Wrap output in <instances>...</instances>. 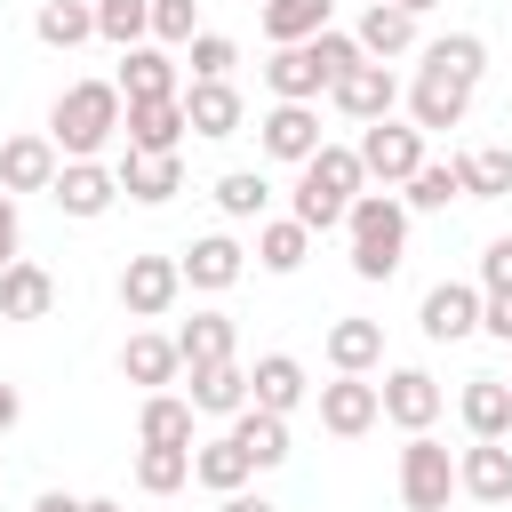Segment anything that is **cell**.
Returning a JSON list of instances; mask_svg holds the SVG:
<instances>
[{"mask_svg":"<svg viewBox=\"0 0 512 512\" xmlns=\"http://www.w3.org/2000/svg\"><path fill=\"white\" fill-rule=\"evenodd\" d=\"M360 168H368V184H384V192H400L416 168H424V128L416 120H376V128H360Z\"/></svg>","mask_w":512,"mask_h":512,"instance_id":"obj_5","label":"cell"},{"mask_svg":"<svg viewBox=\"0 0 512 512\" xmlns=\"http://www.w3.org/2000/svg\"><path fill=\"white\" fill-rule=\"evenodd\" d=\"M184 56H192V80H232V64H240V40H232V32H200Z\"/></svg>","mask_w":512,"mask_h":512,"instance_id":"obj_42","label":"cell"},{"mask_svg":"<svg viewBox=\"0 0 512 512\" xmlns=\"http://www.w3.org/2000/svg\"><path fill=\"white\" fill-rule=\"evenodd\" d=\"M120 376H128V384H144V392H168V384L184 376V352H176V336H160V328H136V336L120 344Z\"/></svg>","mask_w":512,"mask_h":512,"instance_id":"obj_20","label":"cell"},{"mask_svg":"<svg viewBox=\"0 0 512 512\" xmlns=\"http://www.w3.org/2000/svg\"><path fill=\"white\" fill-rule=\"evenodd\" d=\"M16 424H24V392L0 376V432H16Z\"/></svg>","mask_w":512,"mask_h":512,"instance_id":"obj_46","label":"cell"},{"mask_svg":"<svg viewBox=\"0 0 512 512\" xmlns=\"http://www.w3.org/2000/svg\"><path fill=\"white\" fill-rule=\"evenodd\" d=\"M32 32H40V48H80V40H96V0H40Z\"/></svg>","mask_w":512,"mask_h":512,"instance_id":"obj_36","label":"cell"},{"mask_svg":"<svg viewBox=\"0 0 512 512\" xmlns=\"http://www.w3.org/2000/svg\"><path fill=\"white\" fill-rule=\"evenodd\" d=\"M456 488H464L472 504H512V448H504V440H472V448L456 456Z\"/></svg>","mask_w":512,"mask_h":512,"instance_id":"obj_21","label":"cell"},{"mask_svg":"<svg viewBox=\"0 0 512 512\" xmlns=\"http://www.w3.org/2000/svg\"><path fill=\"white\" fill-rule=\"evenodd\" d=\"M464 112H472V88H464L456 72L416 64V80H408V120L432 136V128H464Z\"/></svg>","mask_w":512,"mask_h":512,"instance_id":"obj_11","label":"cell"},{"mask_svg":"<svg viewBox=\"0 0 512 512\" xmlns=\"http://www.w3.org/2000/svg\"><path fill=\"white\" fill-rule=\"evenodd\" d=\"M32 512H80V496H64V488H40V496H32Z\"/></svg>","mask_w":512,"mask_h":512,"instance_id":"obj_48","label":"cell"},{"mask_svg":"<svg viewBox=\"0 0 512 512\" xmlns=\"http://www.w3.org/2000/svg\"><path fill=\"white\" fill-rule=\"evenodd\" d=\"M344 232H352V280H392L400 272V256H408V208H400V192H360L352 216H344Z\"/></svg>","mask_w":512,"mask_h":512,"instance_id":"obj_3","label":"cell"},{"mask_svg":"<svg viewBox=\"0 0 512 512\" xmlns=\"http://www.w3.org/2000/svg\"><path fill=\"white\" fill-rule=\"evenodd\" d=\"M184 96H160V104H128V120H120V136H128V152H176L184 144Z\"/></svg>","mask_w":512,"mask_h":512,"instance_id":"obj_25","label":"cell"},{"mask_svg":"<svg viewBox=\"0 0 512 512\" xmlns=\"http://www.w3.org/2000/svg\"><path fill=\"white\" fill-rule=\"evenodd\" d=\"M48 312H56V272L32 264V256H16L0 272V320H48Z\"/></svg>","mask_w":512,"mask_h":512,"instance_id":"obj_23","label":"cell"},{"mask_svg":"<svg viewBox=\"0 0 512 512\" xmlns=\"http://www.w3.org/2000/svg\"><path fill=\"white\" fill-rule=\"evenodd\" d=\"M480 288H512V232L480 248Z\"/></svg>","mask_w":512,"mask_h":512,"instance_id":"obj_44","label":"cell"},{"mask_svg":"<svg viewBox=\"0 0 512 512\" xmlns=\"http://www.w3.org/2000/svg\"><path fill=\"white\" fill-rule=\"evenodd\" d=\"M192 480V448H136V488L144 496H176Z\"/></svg>","mask_w":512,"mask_h":512,"instance_id":"obj_40","label":"cell"},{"mask_svg":"<svg viewBox=\"0 0 512 512\" xmlns=\"http://www.w3.org/2000/svg\"><path fill=\"white\" fill-rule=\"evenodd\" d=\"M384 424H400V432H432V416H440V376L432 368H384Z\"/></svg>","mask_w":512,"mask_h":512,"instance_id":"obj_14","label":"cell"},{"mask_svg":"<svg viewBox=\"0 0 512 512\" xmlns=\"http://www.w3.org/2000/svg\"><path fill=\"white\" fill-rule=\"evenodd\" d=\"M416 328H424L432 344H464V336H480V288H472V280H432L424 304H416Z\"/></svg>","mask_w":512,"mask_h":512,"instance_id":"obj_9","label":"cell"},{"mask_svg":"<svg viewBox=\"0 0 512 512\" xmlns=\"http://www.w3.org/2000/svg\"><path fill=\"white\" fill-rule=\"evenodd\" d=\"M456 200H464V152L424 160V168L400 184V208H424V216H440V208H456Z\"/></svg>","mask_w":512,"mask_h":512,"instance_id":"obj_31","label":"cell"},{"mask_svg":"<svg viewBox=\"0 0 512 512\" xmlns=\"http://www.w3.org/2000/svg\"><path fill=\"white\" fill-rule=\"evenodd\" d=\"M392 8H408V16H424V8H440V0H392Z\"/></svg>","mask_w":512,"mask_h":512,"instance_id":"obj_50","label":"cell"},{"mask_svg":"<svg viewBox=\"0 0 512 512\" xmlns=\"http://www.w3.org/2000/svg\"><path fill=\"white\" fill-rule=\"evenodd\" d=\"M192 400L184 392H144V408H136V448H192Z\"/></svg>","mask_w":512,"mask_h":512,"instance_id":"obj_28","label":"cell"},{"mask_svg":"<svg viewBox=\"0 0 512 512\" xmlns=\"http://www.w3.org/2000/svg\"><path fill=\"white\" fill-rule=\"evenodd\" d=\"M216 512H280V504L256 496V488H240V496H216Z\"/></svg>","mask_w":512,"mask_h":512,"instance_id":"obj_47","label":"cell"},{"mask_svg":"<svg viewBox=\"0 0 512 512\" xmlns=\"http://www.w3.org/2000/svg\"><path fill=\"white\" fill-rule=\"evenodd\" d=\"M248 8H264V0H248Z\"/></svg>","mask_w":512,"mask_h":512,"instance_id":"obj_51","label":"cell"},{"mask_svg":"<svg viewBox=\"0 0 512 512\" xmlns=\"http://www.w3.org/2000/svg\"><path fill=\"white\" fill-rule=\"evenodd\" d=\"M192 480H200L208 496H240V488L256 480V464L240 456L232 432H216V440H192Z\"/></svg>","mask_w":512,"mask_h":512,"instance_id":"obj_29","label":"cell"},{"mask_svg":"<svg viewBox=\"0 0 512 512\" xmlns=\"http://www.w3.org/2000/svg\"><path fill=\"white\" fill-rule=\"evenodd\" d=\"M480 336L512 344V288H480Z\"/></svg>","mask_w":512,"mask_h":512,"instance_id":"obj_43","label":"cell"},{"mask_svg":"<svg viewBox=\"0 0 512 512\" xmlns=\"http://www.w3.org/2000/svg\"><path fill=\"white\" fill-rule=\"evenodd\" d=\"M424 64H432V72H456L464 88H480V72H488V40H480V32H440V40H424Z\"/></svg>","mask_w":512,"mask_h":512,"instance_id":"obj_37","label":"cell"},{"mask_svg":"<svg viewBox=\"0 0 512 512\" xmlns=\"http://www.w3.org/2000/svg\"><path fill=\"white\" fill-rule=\"evenodd\" d=\"M176 352H184V368H208V360H232V352H240V328H232L224 312H192V320L176 328Z\"/></svg>","mask_w":512,"mask_h":512,"instance_id":"obj_34","label":"cell"},{"mask_svg":"<svg viewBox=\"0 0 512 512\" xmlns=\"http://www.w3.org/2000/svg\"><path fill=\"white\" fill-rule=\"evenodd\" d=\"M304 400H312V384H304V360H296V352H264V360L248 368V408L296 416Z\"/></svg>","mask_w":512,"mask_h":512,"instance_id":"obj_19","label":"cell"},{"mask_svg":"<svg viewBox=\"0 0 512 512\" xmlns=\"http://www.w3.org/2000/svg\"><path fill=\"white\" fill-rule=\"evenodd\" d=\"M376 360H384V320H360V312L328 320V368L336 376H368Z\"/></svg>","mask_w":512,"mask_h":512,"instance_id":"obj_26","label":"cell"},{"mask_svg":"<svg viewBox=\"0 0 512 512\" xmlns=\"http://www.w3.org/2000/svg\"><path fill=\"white\" fill-rule=\"evenodd\" d=\"M112 88H120L128 104H160V96H184V80H176V56H168L160 40H144V48H120V72H112Z\"/></svg>","mask_w":512,"mask_h":512,"instance_id":"obj_15","label":"cell"},{"mask_svg":"<svg viewBox=\"0 0 512 512\" xmlns=\"http://www.w3.org/2000/svg\"><path fill=\"white\" fill-rule=\"evenodd\" d=\"M120 192L136 200V208H168L176 192H184V160L176 152H120Z\"/></svg>","mask_w":512,"mask_h":512,"instance_id":"obj_18","label":"cell"},{"mask_svg":"<svg viewBox=\"0 0 512 512\" xmlns=\"http://www.w3.org/2000/svg\"><path fill=\"white\" fill-rule=\"evenodd\" d=\"M184 120H192V136L224 144V136H240V128H248V104H240V88H232V80H184Z\"/></svg>","mask_w":512,"mask_h":512,"instance_id":"obj_16","label":"cell"},{"mask_svg":"<svg viewBox=\"0 0 512 512\" xmlns=\"http://www.w3.org/2000/svg\"><path fill=\"white\" fill-rule=\"evenodd\" d=\"M328 16H336V0H264V8H256V24H264L272 48H304V40H320Z\"/></svg>","mask_w":512,"mask_h":512,"instance_id":"obj_30","label":"cell"},{"mask_svg":"<svg viewBox=\"0 0 512 512\" xmlns=\"http://www.w3.org/2000/svg\"><path fill=\"white\" fill-rule=\"evenodd\" d=\"M80 512H128L120 496H80Z\"/></svg>","mask_w":512,"mask_h":512,"instance_id":"obj_49","label":"cell"},{"mask_svg":"<svg viewBox=\"0 0 512 512\" xmlns=\"http://www.w3.org/2000/svg\"><path fill=\"white\" fill-rule=\"evenodd\" d=\"M448 496H464L456 488V456L432 432H408V448H400V504L408 512H448Z\"/></svg>","mask_w":512,"mask_h":512,"instance_id":"obj_4","label":"cell"},{"mask_svg":"<svg viewBox=\"0 0 512 512\" xmlns=\"http://www.w3.org/2000/svg\"><path fill=\"white\" fill-rule=\"evenodd\" d=\"M352 40H360V56H368V64H392V56H408V48H416V16H408V8H392V0H368V16L352 24Z\"/></svg>","mask_w":512,"mask_h":512,"instance_id":"obj_24","label":"cell"},{"mask_svg":"<svg viewBox=\"0 0 512 512\" xmlns=\"http://www.w3.org/2000/svg\"><path fill=\"white\" fill-rule=\"evenodd\" d=\"M512 192V144H472L464 152V200H504Z\"/></svg>","mask_w":512,"mask_h":512,"instance_id":"obj_38","label":"cell"},{"mask_svg":"<svg viewBox=\"0 0 512 512\" xmlns=\"http://www.w3.org/2000/svg\"><path fill=\"white\" fill-rule=\"evenodd\" d=\"M368 192V168H360V152L352 144H320L304 168H296V224L304 232H336L344 216H352V200Z\"/></svg>","mask_w":512,"mask_h":512,"instance_id":"obj_1","label":"cell"},{"mask_svg":"<svg viewBox=\"0 0 512 512\" xmlns=\"http://www.w3.org/2000/svg\"><path fill=\"white\" fill-rule=\"evenodd\" d=\"M320 144H328V136H320V104H272V112L256 120V152H264V160L304 168Z\"/></svg>","mask_w":512,"mask_h":512,"instance_id":"obj_8","label":"cell"},{"mask_svg":"<svg viewBox=\"0 0 512 512\" xmlns=\"http://www.w3.org/2000/svg\"><path fill=\"white\" fill-rule=\"evenodd\" d=\"M184 296V264L176 256H128L120 264V312L128 320H168Z\"/></svg>","mask_w":512,"mask_h":512,"instance_id":"obj_6","label":"cell"},{"mask_svg":"<svg viewBox=\"0 0 512 512\" xmlns=\"http://www.w3.org/2000/svg\"><path fill=\"white\" fill-rule=\"evenodd\" d=\"M16 248H24V224H16V192H0V272L16 264Z\"/></svg>","mask_w":512,"mask_h":512,"instance_id":"obj_45","label":"cell"},{"mask_svg":"<svg viewBox=\"0 0 512 512\" xmlns=\"http://www.w3.org/2000/svg\"><path fill=\"white\" fill-rule=\"evenodd\" d=\"M72 224H96L112 200H120V176L104 168V160H64V176H56V192H48Z\"/></svg>","mask_w":512,"mask_h":512,"instance_id":"obj_17","label":"cell"},{"mask_svg":"<svg viewBox=\"0 0 512 512\" xmlns=\"http://www.w3.org/2000/svg\"><path fill=\"white\" fill-rule=\"evenodd\" d=\"M312 400H320V432H336V440H360V432L384 424V392H376L368 376H336V384H320Z\"/></svg>","mask_w":512,"mask_h":512,"instance_id":"obj_10","label":"cell"},{"mask_svg":"<svg viewBox=\"0 0 512 512\" xmlns=\"http://www.w3.org/2000/svg\"><path fill=\"white\" fill-rule=\"evenodd\" d=\"M56 176H64V152H56V136H8L0 144V192H56Z\"/></svg>","mask_w":512,"mask_h":512,"instance_id":"obj_12","label":"cell"},{"mask_svg":"<svg viewBox=\"0 0 512 512\" xmlns=\"http://www.w3.org/2000/svg\"><path fill=\"white\" fill-rule=\"evenodd\" d=\"M328 104L344 112V120H360V128H376V120H392V104H400V72L392 64H352L336 88H328Z\"/></svg>","mask_w":512,"mask_h":512,"instance_id":"obj_7","label":"cell"},{"mask_svg":"<svg viewBox=\"0 0 512 512\" xmlns=\"http://www.w3.org/2000/svg\"><path fill=\"white\" fill-rule=\"evenodd\" d=\"M456 416H464L472 440H504L512 432V376H472L456 392Z\"/></svg>","mask_w":512,"mask_h":512,"instance_id":"obj_22","label":"cell"},{"mask_svg":"<svg viewBox=\"0 0 512 512\" xmlns=\"http://www.w3.org/2000/svg\"><path fill=\"white\" fill-rule=\"evenodd\" d=\"M208 192H216V208H224L232 224H264V208H272V184H264V168H224Z\"/></svg>","mask_w":512,"mask_h":512,"instance_id":"obj_35","label":"cell"},{"mask_svg":"<svg viewBox=\"0 0 512 512\" xmlns=\"http://www.w3.org/2000/svg\"><path fill=\"white\" fill-rule=\"evenodd\" d=\"M176 264H184V288H200V296H224V288L248 272V248H240L232 232H200L192 248H176Z\"/></svg>","mask_w":512,"mask_h":512,"instance_id":"obj_13","label":"cell"},{"mask_svg":"<svg viewBox=\"0 0 512 512\" xmlns=\"http://www.w3.org/2000/svg\"><path fill=\"white\" fill-rule=\"evenodd\" d=\"M304 256H312V232H304L296 216H264V224H256V264H264V272L288 280V272H304Z\"/></svg>","mask_w":512,"mask_h":512,"instance_id":"obj_33","label":"cell"},{"mask_svg":"<svg viewBox=\"0 0 512 512\" xmlns=\"http://www.w3.org/2000/svg\"><path fill=\"white\" fill-rule=\"evenodd\" d=\"M184 376H192L184 400H192L200 416H224V424H232V416L248 408V368H240V360H208V368H184Z\"/></svg>","mask_w":512,"mask_h":512,"instance_id":"obj_27","label":"cell"},{"mask_svg":"<svg viewBox=\"0 0 512 512\" xmlns=\"http://www.w3.org/2000/svg\"><path fill=\"white\" fill-rule=\"evenodd\" d=\"M232 440H240V456H248L256 472L288 464V416H272V408H240V416H232Z\"/></svg>","mask_w":512,"mask_h":512,"instance_id":"obj_32","label":"cell"},{"mask_svg":"<svg viewBox=\"0 0 512 512\" xmlns=\"http://www.w3.org/2000/svg\"><path fill=\"white\" fill-rule=\"evenodd\" d=\"M96 40L144 48V40H152V0H96Z\"/></svg>","mask_w":512,"mask_h":512,"instance_id":"obj_39","label":"cell"},{"mask_svg":"<svg viewBox=\"0 0 512 512\" xmlns=\"http://www.w3.org/2000/svg\"><path fill=\"white\" fill-rule=\"evenodd\" d=\"M152 40L160 48H192L200 40V0H152Z\"/></svg>","mask_w":512,"mask_h":512,"instance_id":"obj_41","label":"cell"},{"mask_svg":"<svg viewBox=\"0 0 512 512\" xmlns=\"http://www.w3.org/2000/svg\"><path fill=\"white\" fill-rule=\"evenodd\" d=\"M120 120H128V96H120L112 80H72V88L48 104V136H56L64 160H96V152L120 136Z\"/></svg>","mask_w":512,"mask_h":512,"instance_id":"obj_2","label":"cell"}]
</instances>
